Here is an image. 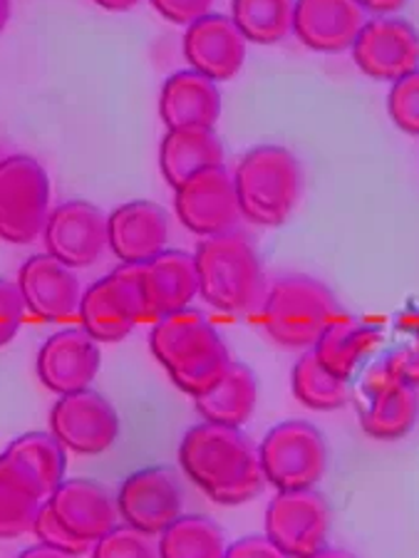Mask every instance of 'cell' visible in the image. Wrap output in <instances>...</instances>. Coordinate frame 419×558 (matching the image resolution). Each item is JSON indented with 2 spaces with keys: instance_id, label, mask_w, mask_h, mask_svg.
<instances>
[{
  "instance_id": "cell-15",
  "label": "cell",
  "mask_w": 419,
  "mask_h": 558,
  "mask_svg": "<svg viewBox=\"0 0 419 558\" xmlns=\"http://www.w3.org/2000/svg\"><path fill=\"white\" fill-rule=\"evenodd\" d=\"M42 239L50 256L73 268H87L110 246V216L85 199L65 202L50 211Z\"/></svg>"
},
{
  "instance_id": "cell-6",
  "label": "cell",
  "mask_w": 419,
  "mask_h": 558,
  "mask_svg": "<svg viewBox=\"0 0 419 558\" xmlns=\"http://www.w3.org/2000/svg\"><path fill=\"white\" fill-rule=\"evenodd\" d=\"M50 177L30 155L0 159V239L28 246L42 236L50 216Z\"/></svg>"
},
{
  "instance_id": "cell-34",
  "label": "cell",
  "mask_w": 419,
  "mask_h": 558,
  "mask_svg": "<svg viewBox=\"0 0 419 558\" xmlns=\"http://www.w3.org/2000/svg\"><path fill=\"white\" fill-rule=\"evenodd\" d=\"M387 112L392 122L405 134L419 137V70L392 83L387 95Z\"/></svg>"
},
{
  "instance_id": "cell-42",
  "label": "cell",
  "mask_w": 419,
  "mask_h": 558,
  "mask_svg": "<svg viewBox=\"0 0 419 558\" xmlns=\"http://www.w3.org/2000/svg\"><path fill=\"white\" fill-rule=\"evenodd\" d=\"M310 558H358V556L350 554V551H345V548L325 546V548H320V551L316 556H310Z\"/></svg>"
},
{
  "instance_id": "cell-30",
  "label": "cell",
  "mask_w": 419,
  "mask_h": 558,
  "mask_svg": "<svg viewBox=\"0 0 419 558\" xmlns=\"http://www.w3.org/2000/svg\"><path fill=\"white\" fill-rule=\"evenodd\" d=\"M291 385L296 400L303 408L316 410V412H333L345 408L353 398L350 383L341 380L330 371L320 365L313 350H306L293 365Z\"/></svg>"
},
{
  "instance_id": "cell-18",
  "label": "cell",
  "mask_w": 419,
  "mask_h": 558,
  "mask_svg": "<svg viewBox=\"0 0 419 558\" xmlns=\"http://www.w3.org/2000/svg\"><path fill=\"white\" fill-rule=\"evenodd\" d=\"M248 43L229 15L209 13L186 25L184 58L213 83L234 80L246 62Z\"/></svg>"
},
{
  "instance_id": "cell-17",
  "label": "cell",
  "mask_w": 419,
  "mask_h": 558,
  "mask_svg": "<svg viewBox=\"0 0 419 558\" xmlns=\"http://www.w3.org/2000/svg\"><path fill=\"white\" fill-rule=\"evenodd\" d=\"M100 343L85 328H65L40 345L35 373L50 392L60 395L87 390L100 373Z\"/></svg>"
},
{
  "instance_id": "cell-43",
  "label": "cell",
  "mask_w": 419,
  "mask_h": 558,
  "mask_svg": "<svg viewBox=\"0 0 419 558\" xmlns=\"http://www.w3.org/2000/svg\"><path fill=\"white\" fill-rule=\"evenodd\" d=\"M8 17H11V0H0V33L5 31Z\"/></svg>"
},
{
  "instance_id": "cell-2",
  "label": "cell",
  "mask_w": 419,
  "mask_h": 558,
  "mask_svg": "<svg viewBox=\"0 0 419 558\" xmlns=\"http://www.w3.org/2000/svg\"><path fill=\"white\" fill-rule=\"evenodd\" d=\"M149 350L172 383L192 400L209 392L234 363L224 338L207 315L196 308L159 318L151 328Z\"/></svg>"
},
{
  "instance_id": "cell-41",
  "label": "cell",
  "mask_w": 419,
  "mask_h": 558,
  "mask_svg": "<svg viewBox=\"0 0 419 558\" xmlns=\"http://www.w3.org/2000/svg\"><path fill=\"white\" fill-rule=\"evenodd\" d=\"M97 5L104 8V11H112V13H127L132 8H137L141 0H95Z\"/></svg>"
},
{
  "instance_id": "cell-24",
  "label": "cell",
  "mask_w": 419,
  "mask_h": 558,
  "mask_svg": "<svg viewBox=\"0 0 419 558\" xmlns=\"http://www.w3.org/2000/svg\"><path fill=\"white\" fill-rule=\"evenodd\" d=\"M159 117L167 130L213 128L221 117L219 85L192 68L174 72L159 95Z\"/></svg>"
},
{
  "instance_id": "cell-36",
  "label": "cell",
  "mask_w": 419,
  "mask_h": 558,
  "mask_svg": "<svg viewBox=\"0 0 419 558\" xmlns=\"http://www.w3.org/2000/svg\"><path fill=\"white\" fill-rule=\"evenodd\" d=\"M25 315H28V305H25L21 288L15 281L0 278V348L17 336Z\"/></svg>"
},
{
  "instance_id": "cell-4",
  "label": "cell",
  "mask_w": 419,
  "mask_h": 558,
  "mask_svg": "<svg viewBox=\"0 0 419 558\" xmlns=\"http://www.w3.org/2000/svg\"><path fill=\"white\" fill-rule=\"evenodd\" d=\"M234 186L244 219L256 227H281L291 219L300 199V161L279 144H261L238 159Z\"/></svg>"
},
{
  "instance_id": "cell-7",
  "label": "cell",
  "mask_w": 419,
  "mask_h": 558,
  "mask_svg": "<svg viewBox=\"0 0 419 558\" xmlns=\"http://www.w3.org/2000/svg\"><path fill=\"white\" fill-rule=\"evenodd\" d=\"M266 484L279 492L316 489L330 464V449L316 425L306 420H288L269 429L258 447Z\"/></svg>"
},
{
  "instance_id": "cell-5",
  "label": "cell",
  "mask_w": 419,
  "mask_h": 558,
  "mask_svg": "<svg viewBox=\"0 0 419 558\" xmlns=\"http://www.w3.org/2000/svg\"><path fill=\"white\" fill-rule=\"evenodd\" d=\"M335 293L310 276H283L261 303V320L273 343L310 350L325 328L341 315Z\"/></svg>"
},
{
  "instance_id": "cell-21",
  "label": "cell",
  "mask_w": 419,
  "mask_h": 558,
  "mask_svg": "<svg viewBox=\"0 0 419 558\" xmlns=\"http://www.w3.org/2000/svg\"><path fill=\"white\" fill-rule=\"evenodd\" d=\"M141 286L149 311V323H157L169 313L192 308L199 295V271L194 254L180 248H164L147 264H141Z\"/></svg>"
},
{
  "instance_id": "cell-3",
  "label": "cell",
  "mask_w": 419,
  "mask_h": 558,
  "mask_svg": "<svg viewBox=\"0 0 419 558\" xmlns=\"http://www.w3.org/2000/svg\"><path fill=\"white\" fill-rule=\"evenodd\" d=\"M199 271V295L229 315H246L261 308L266 281L261 256L254 241L241 231L207 236L194 251Z\"/></svg>"
},
{
  "instance_id": "cell-37",
  "label": "cell",
  "mask_w": 419,
  "mask_h": 558,
  "mask_svg": "<svg viewBox=\"0 0 419 558\" xmlns=\"http://www.w3.org/2000/svg\"><path fill=\"white\" fill-rule=\"evenodd\" d=\"M149 3L164 21L174 25H192L199 17L209 15L217 0H149Z\"/></svg>"
},
{
  "instance_id": "cell-31",
  "label": "cell",
  "mask_w": 419,
  "mask_h": 558,
  "mask_svg": "<svg viewBox=\"0 0 419 558\" xmlns=\"http://www.w3.org/2000/svg\"><path fill=\"white\" fill-rule=\"evenodd\" d=\"M8 449L21 454L35 472H38L42 487L50 494L67 480V449L58 442L52 432H28L13 439Z\"/></svg>"
},
{
  "instance_id": "cell-22",
  "label": "cell",
  "mask_w": 419,
  "mask_h": 558,
  "mask_svg": "<svg viewBox=\"0 0 419 558\" xmlns=\"http://www.w3.org/2000/svg\"><path fill=\"white\" fill-rule=\"evenodd\" d=\"M169 241V214L155 202H130L110 214V248L122 264H147Z\"/></svg>"
},
{
  "instance_id": "cell-29",
  "label": "cell",
  "mask_w": 419,
  "mask_h": 558,
  "mask_svg": "<svg viewBox=\"0 0 419 558\" xmlns=\"http://www.w3.org/2000/svg\"><path fill=\"white\" fill-rule=\"evenodd\" d=\"M296 0H231V21L246 43L275 45L293 33Z\"/></svg>"
},
{
  "instance_id": "cell-16",
  "label": "cell",
  "mask_w": 419,
  "mask_h": 558,
  "mask_svg": "<svg viewBox=\"0 0 419 558\" xmlns=\"http://www.w3.org/2000/svg\"><path fill=\"white\" fill-rule=\"evenodd\" d=\"M21 288L28 313L46 323H67L77 318L79 301H83V286L75 276V268L62 264L60 258L35 254L21 266L15 278Z\"/></svg>"
},
{
  "instance_id": "cell-23",
  "label": "cell",
  "mask_w": 419,
  "mask_h": 558,
  "mask_svg": "<svg viewBox=\"0 0 419 558\" xmlns=\"http://www.w3.org/2000/svg\"><path fill=\"white\" fill-rule=\"evenodd\" d=\"M48 492L21 454L0 452V542L28 534L46 507Z\"/></svg>"
},
{
  "instance_id": "cell-19",
  "label": "cell",
  "mask_w": 419,
  "mask_h": 558,
  "mask_svg": "<svg viewBox=\"0 0 419 558\" xmlns=\"http://www.w3.org/2000/svg\"><path fill=\"white\" fill-rule=\"evenodd\" d=\"M48 507L70 534L90 546L122 521L118 497L95 480H65L50 494Z\"/></svg>"
},
{
  "instance_id": "cell-25",
  "label": "cell",
  "mask_w": 419,
  "mask_h": 558,
  "mask_svg": "<svg viewBox=\"0 0 419 558\" xmlns=\"http://www.w3.org/2000/svg\"><path fill=\"white\" fill-rule=\"evenodd\" d=\"M224 165V142L213 128L167 130L159 147V169L164 182L176 189L204 169Z\"/></svg>"
},
{
  "instance_id": "cell-28",
  "label": "cell",
  "mask_w": 419,
  "mask_h": 558,
  "mask_svg": "<svg viewBox=\"0 0 419 558\" xmlns=\"http://www.w3.org/2000/svg\"><path fill=\"white\" fill-rule=\"evenodd\" d=\"M159 558H224L226 534L204 514H182L157 536Z\"/></svg>"
},
{
  "instance_id": "cell-27",
  "label": "cell",
  "mask_w": 419,
  "mask_h": 558,
  "mask_svg": "<svg viewBox=\"0 0 419 558\" xmlns=\"http://www.w3.org/2000/svg\"><path fill=\"white\" fill-rule=\"evenodd\" d=\"M196 412L204 422H217L226 427H244L254 417L258 404V380L244 363H231L224 377L194 400Z\"/></svg>"
},
{
  "instance_id": "cell-35",
  "label": "cell",
  "mask_w": 419,
  "mask_h": 558,
  "mask_svg": "<svg viewBox=\"0 0 419 558\" xmlns=\"http://www.w3.org/2000/svg\"><path fill=\"white\" fill-rule=\"evenodd\" d=\"M33 534L38 536L40 544H48L52 548H60V551L73 554L77 558L93 551L90 544L79 542L77 536L70 534V531L60 524V521L56 519V514H52V511H50L48 501H46V507H42V511L38 514V519H35Z\"/></svg>"
},
{
  "instance_id": "cell-12",
  "label": "cell",
  "mask_w": 419,
  "mask_h": 558,
  "mask_svg": "<svg viewBox=\"0 0 419 558\" xmlns=\"http://www.w3.org/2000/svg\"><path fill=\"white\" fill-rule=\"evenodd\" d=\"M417 417V387L392 375L382 360L370 365L360 383V427L365 435L380 442H395L415 429Z\"/></svg>"
},
{
  "instance_id": "cell-8",
  "label": "cell",
  "mask_w": 419,
  "mask_h": 558,
  "mask_svg": "<svg viewBox=\"0 0 419 558\" xmlns=\"http://www.w3.org/2000/svg\"><path fill=\"white\" fill-rule=\"evenodd\" d=\"M97 343H120L139 323H149L141 264H122L83 293L77 313Z\"/></svg>"
},
{
  "instance_id": "cell-33",
  "label": "cell",
  "mask_w": 419,
  "mask_h": 558,
  "mask_svg": "<svg viewBox=\"0 0 419 558\" xmlns=\"http://www.w3.org/2000/svg\"><path fill=\"white\" fill-rule=\"evenodd\" d=\"M397 332L403 340L382 363L403 383L419 387V313L403 315L397 323Z\"/></svg>"
},
{
  "instance_id": "cell-1",
  "label": "cell",
  "mask_w": 419,
  "mask_h": 558,
  "mask_svg": "<svg viewBox=\"0 0 419 558\" xmlns=\"http://www.w3.org/2000/svg\"><path fill=\"white\" fill-rule=\"evenodd\" d=\"M180 464L196 487L224 507L251 501L266 487L261 457L241 427L194 425L180 445Z\"/></svg>"
},
{
  "instance_id": "cell-11",
  "label": "cell",
  "mask_w": 419,
  "mask_h": 558,
  "mask_svg": "<svg viewBox=\"0 0 419 558\" xmlns=\"http://www.w3.org/2000/svg\"><path fill=\"white\" fill-rule=\"evenodd\" d=\"M114 497L124 524L149 536H159L184 514V487L172 466L164 464L132 472Z\"/></svg>"
},
{
  "instance_id": "cell-39",
  "label": "cell",
  "mask_w": 419,
  "mask_h": 558,
  "mask_svg": "<svg viewBox=\"0 0 419 558\" xmlns=\"http://www.w3.org/2000/svg\"><path fill=\"white\" fill-rule=\"evenodd\" d=\"M358 3H360L368 13H374V15H390V13H397L399 8H405L407 0H358Z\"/></svg>"
},
{
  "instance_id": "cell-20",
  "label": "cell",
  "mask_w": 419,
  "mask_h": 558,
  "mask_svg": "<svg viewBox=\"0 0 419 558\" xmlns=\"http://www.w3.org/2000/svg\"><path fill=\"white\" fill-rule=\"evenodd\" d=\"M365 23L368 11L358 0H296L293 33L306 48L337 56L353 48Z\"/></svg>"
},
{
  "instance_id": "cell-13",
  "label": "cell",
  "mask_w": 419,
  "mask_h": 558,
  "mask_svg": "<svg viewBox=\"0 0 419 558\" xmlns=\"http://www.w3.org/2000/svg\"><path fill=\"white\" fill-rule=\"evenodd\" d=\"M174 209L184 229L201 239L234 231L236 223L244 219L238 209L234 174L224 165L204 169L176 186Z\"/></svg>"
},
{
  "instance_id": "cell-10",
  "label": "cell",
  "mask_w": 419,
  "mask_h": 558,
  "mask_svg": "<svg viewBox=\"0 0 419 558\" xmlns=\"http://www.w3.org/2000/svg\"><path fill=\"white\" fill-rule=\"evenodd\" d=\"M266 536L288 558H310L328 546L330 504L316 489L279 492L266 509Z\"/></svg>"
},
{
  "instance_id": "cell-9",
  "label": "cell",
  "mask_w": 419,
  "mask_h": 558,
  "mask_svg": "<svg viewBox=\"0 0 419 558\" xmlns=\"http://www.w3.org/2000/svg\"><path fill=\"white\" fill-rule=\"evenodd\" d=\"M50 432L73 454L97 457L120 437V415L114 404L93 387L60 395L50 410Z\"/></svg>"
},
{
  "instance_id": "cell-38",
  "label": "cell",
  "mask_w": 419,
  "mask_h": 558,
  "mask_svg": "<svg viewBox=\"0 0 419 558\" xmlns=\"http://www.w3.org/2000/svg\"><path fill=\"white\" fill-rule=\"evenodd\" d=\"M224 558H288L266 534L244 536L229 544Z\"/></svg>"
},
{
  "instance_id": "cell-26",
  "label": "cell",
  "mask_w": 419,
  "mask_h": 558,
  "mask_svg": "<svg viewBox=\"0 0 419 558\" xmlns=\"http://www.w3.org/2000/svg\"><path fill=\"white\" fill-rule=\"evenodd\" d=\"M380 343L382 332L378 328L365 326V323L341 313L310 350H313L325 371L350 383L365 365V360L374 355Z\"/></svg>"
},
{
  "instance_id": "cell-32",
  "label": "cell",
  "mask_w": 419,
  "mask_h": 558,
  "mask_svg": "<svg viewBox=\"0 0 419 558\" xmlns=\"http://www.w3.org/2000/svg\"><path fill=\"white\" fill-rule=\"evenodd\" d=\"M93 558H159L157 536L130 524H118L93 544Z\"/></svg>"
},
{
  "instance_id": "cell-40",
  "label": "cell",
  "mask_w": 419,
  "mask_h": 558,
  "mask_svg": "<svg viewBox=\"0 0 419 558\" xmlns=\"http://www.w3.org/2000/svg\"><path fill=\"white\" fill-rule=\"evenodd\" d=\"M17 558H77V556L65 554V551H60V548H52L48 544L38 542L35 546L23 548V551L17 554Z\"/></svg>"
},
{
  "instance_id": "cell-14",
  "label": "cell",
  "mask_w": 419,
  "mask_h": 558,
  "mask_svg": "<svg viewBox=\"0 0 419 558\" xmlns=\"http://www.w3.org/2000/svg\"><path fill=\"white\" fill-rule=\"evenodd\" d=\"M350 50L362 75L378 83H397L419 70V33L403 17H372L362 25Z\"/></svg>"
}]
</instances>
